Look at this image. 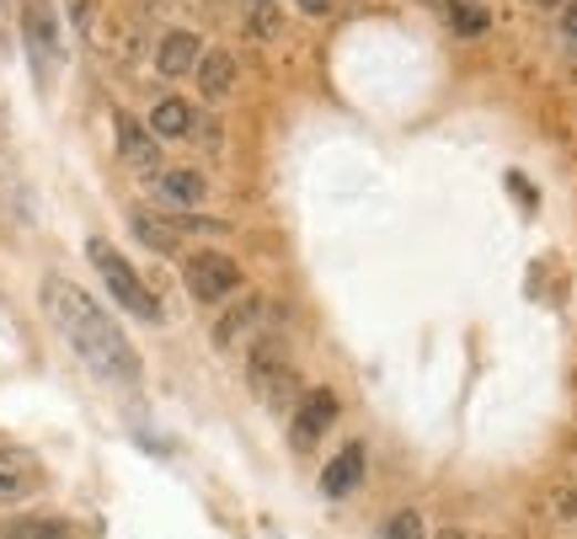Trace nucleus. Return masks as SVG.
I'll return each instance as SVG.
<instances>
[{
	"label": "nucleus",
	"instance_id": "nucleus-1",
	"mask_svg": "<svg viewBox=\"0 0 577 539\" xmlns=\"http://www.w3.org/2000/svg\"><path fill=\"white\" fill-rule=\"evenodd\" d=\"M43 310L70 342V353L86 363L96 380H107V385H140L145 380L140 353L128 348V336L113 326V315L86 289H75L70 278H43Z\"/></svg>",
	"mask_w": 577,
	"mask_h": 539
},
{
	"label": "nucleus",
	"instance_id": "nucleus-2",
	"mask_svg": "<svg viewBox=\"0 0 577 539\" xmlns=\"http://www.w3.org/2000/svg\"><path fill=\"white\" fill-rule=\"evenodd\" d=\"M86 257H92V268L102 272L107 294H113V300H119L128 315H140V321H161V300L145 289V278L128 268V262H123L107 240H86Z\"/></svg>",
	"mask_w": 577,
	"mask_h": 539
},
{
	"label": "nucleus",
	"instance_id": "nucleus-3",
	"mask_svg": "<svg viewBox=\"0 0 577 539\" xmlns=\"http://www.w3.org/2000/svg\"><path fill=\"white\" fill-rule=\"evenodd\" d=\"M236 289H241V268H236L225 251H198V257L187 262V294L198 304L230 300Z\"/></svg>",
	"mask_w": 577,
	"mask_h": 539
},
{
	"label": "nucleus",
	"instance_id": "nucleus-4",
	"mask_svg": "<svg viewBox=\"0 0 577 539\" xmlns=\"http://www.w3.org/2000/svg\"><path fill=\"white\" fill-rule=\"evenodd\" d=\"M251 385H257V395H268L274 406H284V395H295V369L284 363L278 336H262L251 348Z\"/></svg>",
	"mask_w": 577,
	"mask_h": 539
},
{
	"label": "nucleus",
	"instance_id": "nucleus-5",
	"mask_svg": "<svg viewBox=\"0 0 577 539\" xmlns=\"http://www.w3.org/2000/svg\"><path fill=\"white\" fill-rule=\"evenodd\" d=\"M22 38H28V54L38 70L60 60V17L49 0H22Z\"/></svg>",
	"mask_w": 577,
	"mask_h": 539
},
{
	"label": "nucleus",
	"instance_id": "nucleus-6",
	"mask_svg": "<svg viewBox=\"0 0 577 539\" xmlns=\"http://www.w3.org/2000/svg\"><path fill=\"white\" fill-rule=\"evenodd\" d=\"M113 123H119V155H123V166H134L140 177H155V166H161L155 134L140 118H128V113H119Z\"/></svg>",
	"mask_w": 577,
	"mask_h": 539
},
{
	"label": "nucleus",
	"instance_id": "nucleus-7",
	"mask_svg": "<svg viewBox=\"0 0 577 539\" xmlns=\"http://www.w3.org/2000/svg\"><path fill=\"white\" fill-rule=\"evenodd\" d=\"M198 60H204V49H198V32H166L161 38V49H155V70L166 75V81H177V75H193L198 70Z\"/></svg>",
	"mask_w": 577,
	"mask_h": 539
},
{
	"label": "nucleus",
	"instance_id": "nucleus-8",
	"mask_svg": "<svg viewBox=\"0 0 577 539\" xmlns=\"http://www.w3.org/2000/svg\"><path fill=\"white\" fill-rule=\"evenodd\" d=\"M337 417V395L332 390H305L300 395V412H295V438L310 444V438H321Z\"/></svg>",
	"mask_w": 577,
	"mask_h": 539
},
{
	"label": "nucleus",
	"instance_id": "nucleus-9",
	"mask_svg": "<svg viewBox=\"0 0 577 539\" xmlns=\"http://www.w3.org/2000/svg\"><path fill=\"white\" fill-rule=\"evenodd\" d=\"M38 486V465L28 449H0V502H17Z\"/></svg>",
	"mask_w": 577,
	"mask_h": 539
},
{
	"label": "nucleus",
	"instance_id": "nucleus-10",
	"mask_svg": "<svg viewBox=\"0 0 577 539\" xmlns=\"http://www.w3.org/2000/svg\"><path fill=\"white\" fill-rule=\"evenodd\" d=\"M359 476H364V444H342L337 459L327 465V476H321V491L327 497H348L359 486Z\"/></svg>",
	"mask_w": 577,
	"mask_h": 539
},
{
	"label": "nucleus",
	"instance_id": "nucleus-11",
	"mask_svg": "<svg viewBox=\"0 0 577 539\" xmlns=\"http://www.w3.org/2000/svg\"><path fill=\"white\" fill-rule=\"evenodd\" d=\"M193 75H198V91H204L209 102H225V96H230V86H236V60L214 49V54H204V60H198V70H193Z\"/></svg>",
	"mask_w": 577,
	"mask_h": 539
},
{
	"label": "nucleus",
	"instance_id": "nucleus-12",
	"mask_svg": "<svg viewBox=\"0 0 577 539\" xmlns=\"http://www.w3.org/2000/svg\"><path fill=\"white\" fill-rule=\"evenodd\" d=\"M151 134H155V139H187V134H193V107H187L183 96H166V102H155Z\"/></svg>",
	"mask_w": 577,
	"mask_h": 539
},
{
	"label": "nucleus",
	"instance_id": "nucleus-13",
	"mask_svg": "<svg viewBox=\"0 0 577 539\" xmlns=\"http://www.w3.org/2000/svg\"><path fill=\"white\" fill-rule=\"evenodd\" d=\"M161 193H166L172 204H183V209H198L209 187H204L198 172H161Z\"/></svg>",
	"mask_w": 577,
	"mask_h": 539
},
{
	"label": "nucleus",
	"instance_id": "nucleus-14",
	"mask_svg": "<svg viewBox=\"0 0 577 539\" xmlns=\"http://www.w3.org/2000/svg\"><path fill=\"white\" fill-rule=\"evenodd\" d=\"M0 539H70V524L60 518H11Z\"/></svg>",
	"mask_w": 577,
	"mask_h": 539
},
{
	"label": "nucleus",
	"instance_id": "nucleus-15",
	"mask_svg": "<svg viewBox=\"0 0 577 539\" xmlns=\"http://www.w3.org/2000/svg\"><path fill=\"white\" fill-rule=\"evenodd\" d=\"M128 225H134V236L145 240L151 251H161V257H172V251H177V230H172V225H161V219H151V214H134Z\"/></svg>",
	"mask_w": 577,
	"mask_h": 539
},
{
	"label": "nucleus",
	"instance_id": "nucleus-16",
	"mask_svg": "<svg viewBox=\"0 0 577 539\" xmlns=\"http://www.w3.org/2000/svg\"><path fill=\"white\" fill-rule=\"evenodd\" d=\"M380 539H427V529H423V518L406 508V512H395L391 524L380 529Z\"/></svg>",
	"mask_w": 577,
	"mask_h": 539
},
{
	"label": "nucleus",
	"instance_id": "nucleus-17",
	"mask_svg": "<svg viewBox=\"0 0 577 539\" xmlns=\"http://www.w3.org/2000/svg\"><path fill=\"white\" fill-rule=\"evenodd\" d=\"M251 315H257V300H246L236 315H225V321H219V331H214V336H219V348H225V342H236V331L251 326Z\"/></svg>",
	"mask_w": 577,
	"mask_h": 539
},
{
	"label": "nucleus",
	"instance_id": "nucleus-18",
	"mask_svg": "<svg viewBox=\"0 0 577 539\" xmlns=\"http://www.w3.org/2000/svg\"><path fill=\"white\" fill-rule=\"evenodd\" d=\"M450 22H455L465 38H482V32H486V17L476 11V6H450Z\"/></svg>",
	"mask_w": 577,
	"mask_h": 539
},
{
	"label": "nucleus",
	"instance_id": "nucleus-19",
	"mask_svg": "<svg viewBox=\"0 0 577 539\" xmlns=\"http://www.w3.org/2000/svg\"><path fill=\"white\" fill-rule=\"evenodd\" d=\"M251 32L268 43V38H278V32H284V17H278L274 6H257V11H251Z\"/></svg>",
	"mask_w": 577,
	"mask_h": 539
},
{
	"label": "nucleus",
	"instance_id": "nucleus-20",
	"mask_svg": "<svg viewBox=\"0 0 577 539\" xmlns=\"http://www.w3.org/2000/svg\"><path fill=\"white\" fill-rule=\"evenodd\" d=\"M300 11H305V17H327V11H332V0H300Z\"/></svg>",
	"mask_w": 577,
	"mask_h": 539
},
{
	"label": "nucleus",
	"instance_id": "nucleus-21",
	"mask_svg": "<svg viewBox=\"0 0 577 539\" xmlns=\"http://www.w3.org/2000/svg\"><path fill=\"white\" fill-rule=\"evenodd\" d=\"M561 32L577 43V6H567V11H561Z\"/></svg>",
	"mask_w": 577,
	"mask_h": 539
},
{
	"label": "nucleus",
	"instance_id": "nucleus-22",
	"mask_svg": "<svg viewBox=\"0 0 577 539\" xmlns=\"http://www.w3.org/2000/svg\"><path fill=\"white\" fill-rule=\"evenodd\" d=\"M567 512H577V497H567Z\"/></svg>",
	"mask_w": 577,
	"mask_h": 539
},
{
	"label": "nucleus",
	"instance_id": "nucleus-23",
	"mask_svg": "<svg viewBox=\"0 0 577 539\" xmlns=\"http://www.w3.org/2000/svg\"><path fill=\"white\" fill-rule=\"evenodd\" d=\"M535 6H556V0H535Z\"/></svg>",
	"mask_w": 577,
	"mask_h": 539
},
{
	"label": "nucleus",
	"instance_id": "nucleus-24",
	"mask_svg": "<svg viewBox=\"0 0 577 539\" xmlns=\"http://www.w3.org/2000/svg\"><path fill=\"white\" fill-rule=\"evenodd\" d=\"M450 539H455V535H450Z\"/></svg>",
	"mask_w": 577,
	"mask_h": 539
}]
</instances>
